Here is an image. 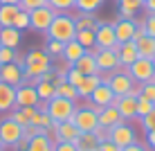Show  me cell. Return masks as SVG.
I'll use <instances>...</instances> for the list:
<instances>
[{
	"label": "cell",
	"instance_id": "50",
	"mask_svg": "<svg viewBox=\"0 0 155 151\" xmlns=\"http://www.w3.org/2000/svg\"><path fill=\"white\" fill-rule=\"evenodd\" d=\"M128 95H130V97H135V99H137V97H140L142 95V84H133V88H130V93H128Z\"/></svg>",
	"mask_w": 155,
	"mask_h": 151
},
{
	"label": "cell",
	"instance_id": "11",
	"mask_svg": "<svg viewBox=\"0 0 155 151\" xmlns=\"http://www.w3.org/2000/svg\"><path fill=\"white\" fill-rule=\"evenodd\" d=\"M47 133L54 138V142H74L81 131H79V129L72 124V120H70V122H58V124L54 122Z\"/></svg>",
	"mask_w": 155,
	"mask_h": 151
},
{
	"label": "cell",
	"instance_id": "41",
	"mask_svg": "<svg viewBox=\"0 0 155 151\" xmlns=\"http://www.w3.org/2000/svg\"><path fill=\"white\" fill-rule=\"evenodd\" d=\"M45 5H47V0H20L18 7L23 9V12H34V9L45 7Z\"/></svg>",
	"mask_w": 155,
	"mask_h": 151
},
{
	"label": "cell",
	"instance_id": "13",
	"mask_svg": "<svg viewBox=\"0 0 155 151\" xmlns=\"http://www.w3.org/2000/svg\"><path fill=\"white\" fill-rule=\"evenodd\" d=\"M113 106L119 111L121 120L124 122H130V120H137V99L130 95H121V97H115Z\"/></svg>",
	"mask_w": 155,
	"mask_h": 151
},
{
	"label": "cell",
	"instance_id": "5",
	"mask_svg": "<svg viewBox=\"0 0 155 151\" xmlns=\"http://www.w3.org/2000/svg\"><path fill=\"white\" fill-rule=\"evenodd\" d=\"M54 16H56V12L50 7V5H45V7H38V9H34V12H29V29L38 32V34H45V32L50 29Z\"/></svg>",
	"mask_w": 155,
	"mask_h": 151
},
{
	"label": "cell",
	"instance_id": "21",
	"mask_svg": "<svg viewBox=\"0 0 155 151\" xmlns=\"http://www.w3.org/2000/svg\"><path fill=\"white\" fill-rule=\"evenodd\" d=\"M72 66L77 68L79 72H83V74H97V72H99L97 61H94V54H92V52H85L81 59H77V61L72 63Z\"/></svg>",
	"mask_w": 155,
	"mask_h": 151
},
{
	"label": "cell",
	"instance_id": "10",
	"mask_svg": "<svg viewBox=\"0 0 155 151\" xmlns=\"http://www.w3.org/2000/svg\"><path fill=\"white\" fill-rule=\"evenodd\" d=\"M133 84H135V79L128 74V70L124 68V70H115L113 74H110V81H108V86L113 88V93L117 95V97H121V95H128L130 93V88H133Z\"/></svg>",
	"mask_w": 155,
	"mask_h": 151
},
{
	"label": "cell",
	"instance_id": "39",
	"mask_svg": "<svg viewBox=\"0 0 155 151\" xmlns=\"http://www.w3.org/2000/svg\"><path fill=\"white\" fill-rule=\"evenodd\" d=\"M9 117H12L16 124H20L23 129L27 126V124H31V122H29V117L25 115V111H23V108H14V111H9Z\"/></svg>",
	"mask_w": 155,
	"mask_h": 151
},
{
	"label": "cell",
	"instance_id": "35",
	"mask_svg": "<svg viewBox=\"0 0 155 151\" xmlns=\"http://www.w3.org/2000/svg\"><path fill=\"white\" fill-rule=\"evenodd\" d=\"M153 108H155L153 101L144 99V97H137V120H140V117H144V115H148Z\"/></svg>",
	"mask_w": 155,
	"mask_h": 151
},
{
	"label": "cell",
	"instance_id": "24",
	"mask_svg": "<svg viewBox=\"0 0 155 151\" xmlns=\"http://www.w3.org/2000/svg\"><path fill=\"white\" fill-rule=\"evenodd\" d=\"M0 43H2L5 47L16 50V47L20 45V32L16 27H0Z\"/></svg>",
	"mask_w": 155,
	"mask_h": 151
},
{
	"label": "cell",
	"instance_id": "34",
	"mask_svg": "<svg viewBox=\"0 0 155 151\" xmlns=\"http://www.w3.org/2000/svg\"><path fill=\"white\" fill-rule=\"evenodd\" d=\"M63 47H65V43H61V41H54V39H47L45 52H47L50 57H61V54H63Z\"/></svg>",
	"mask_w": 155,
	"mask_h": 151
},
{
	"label": "cell",
	"instance_id": "23",
	"mask_svg": "<svg viewBox=\"0 0 155 151\" xmlns=\"http://www.w3.org/2000/svg\"><path fill=\"white\" fill-rule=\"evenodd\" d=\"M77 151H97L99 149V140L94 133H79V138L74 140Z\"/></svg>",
	"mask_w": 155,
	"mask_h": 151
},
{
	"label": "cell",
	"instance_id": "54",
	"mask_svg": "<svg viewBox=\"0 0 155 151\" xmlns=\"http://www.w3.org/2000/svg\"><path fill=\"white\" fill-rule=\"evenodd\" d=\"M151 61H153V68H155V57H153V59H151Z\"/></svg>",
	"mask_w": 155,
	"mask_h": 151
},
{
	"label": "cell",
	"instance_id": "31",
	"mask_svg": "<svg viewBox=\"0 0 155 151\" xmlns=\"http://www.w3.org/2000/svg\"><path fill=\"white\" fill-rule=\"evenodd\" d=\"M104 5V0H74V9L81 14H94Z\"/></svg>",
	"mask_w": 155,
	"mask_h": 151
},
{
	"label": "cell",
	"instance_id": "15",
	"mask_svg": "<svg viewBox=\"0 0 155 151\" xmlns=\"http://www.w3.org/2000/svg\"><path fill=\"white\" fill-rule=\"evenodd\" d=\"M115 52H117V57H119V66H121V68H128L130 63H135L137 59H140V52H137V45H135V41L117 43Z\"/></svg>",
	"mask_w": 155,
	"mask_h": 151
},
{
	"label": "cell",
	"instance_id": "1",
	"mask_svg": "<svg viewBox=\"0 0 155 151\" xmlns=\"http://www.w3.org/2000/svg\"><path fill=\"white\" fill-rule=\"evenodd\" d=\"M47 39H54L61 43H70L77 36V23H74V16L70 14H56L54 20H52L50 29L45 32Z\"/></svg>",
	"mask_w": 155,
	"mask_h": 151
},
{
	"label": "cell",
	"instance_id": "51",
	"mask_svg": "<svg viewBox=\"0 0 155 151\" xmlns=\"http://www.w3.org/2000/svg\"><path fill=\"white\" fill-rule=\"evenodd\" d=\"M142 9H146V14H155V0H144Z\"/></svg>",
	"mask_w": 155,
	"mask_h": 151
},
{
	"label": "cell",
	"instance_id": "43",
	"mask_svg": "<svg viewBox=\"0 0 155 151\" xmlns=\"http://www.w3.org/2000/svg\"><path fill=\"white\" fill-rule=\"evenodd\" d=\"M140 97H144V99H148V101H153L155 104V84H142V95Z\"/></svg>",
	"mask_w": 155,
	"mask_h": 151
},
{
	"label": "cell",
	"instance_id": "52",
	"mask_svg": "<svg viewBox=\"0 0 155 151\" xmlns=\"http://www.w3.org/2000/svg\"><path fill=\"white\" fill-rule=\"evenodd\" d=\"M20 0H0V5H18Z\"/></svg>",
	"mask_w": 155,
	"mask_h": 151
},
{
	"label": "cell",
	"instance_id": "53",
	"mask_svg": "<svg viewBox=\"0 0 155 151\" xmlns=\"http://www.w3.org/2000/svg\"><path fill=\"white\" fill-rule=\"evenodd\" d=\"M5 149H7V147H5V144H2V142H0V151H5Z\"/></svg>",
	"mask_w": 155,
	"mask_h": 151
},
{
	"label": "cell",
	"instance_id": "44",
	"mask_svg": "<svg viewBox=\"0 0 155 151\" xmlns=\"http://www.w3.org/2000/svg\"><path fill=\"white\" fill-rule=\"evenodd\" d=\"M144 27H146V34L155 39V14H148L144 18Z\"/></svg>",
	"mask_w": 155,
	"mask_h": 151
},
{
	"label": "cell",
	"instance_id": "8",
	"mask_svg": "<svg viewBox=\"0 0 155 151\" xmlns=\"http://www.w3.org/2000/svg\"><path fill=\"white\" fill-rule=\"evenodd\" d=\"M126 70H128V74H130L137 84H148L153 79V74H155L153 61H151V59H142V57L137 59L135 63H130Z\"/></svg>",
	"mask_w": 155,
	"mask_h": 151
},
{
	"label": "cell",
	"instance_id": "12",
	"mask_svg": "<svg viewBox=\"0 0 155 151\" xmlns=\"http://www.w3.org/2000/svg\"><path fill=\"white\" fill-rule=\"evenodd\" d=\"M41 99H38V93H36V86H29V84H20L16 88V108H25V106H36L38 108Z\"/></svg>",
	"mask_w": 155,
	"mask_h": 151
},
{
	"label": "cell",
	"instance_id": "4",
	"mask_svg": "<svg viewBox=\"0 0 155 151\" xmlns=\"http://www.w3.org/2000/svg\"><path fill=\"white\" fill-rule=\"evenodd\" d=\"M108 140L113 144H117L119 149H124V147H130V144L137 142V131L128 122H119L117 126L108 129Z\"/></svg>",
	"mask_w": 155,
	"mask_h": 151
},
{
	"label": "cell",
	"instance_id": "19",
	"mask_svg": "<svg viewBox=\"0 0 155 151\" xmlns=\"http://www.w3.org/2000/svg\"><path fill=\"white\" fill-rule=\"evenodd\" d=\"M97 113H99V126H104V129H113L119 122H124V120H121V115H119V111H117L115 106L97 108Z\"/></svg>",
	"mask_w": 155,
	"mask_h": 151
},
{
	"label": "cell",
	"instance_id": "27",
	"mask_svg": "<svg viewBox=\"0 0 155 151\" xmlns=\"http://www.w3.org/2000/svg\"><path fill=\"white\" fill-rule=\"evenodd\" d=\"M101 84V79H99V74H85L83 77V81L81 86H79V97H83V99H88L90 95H92V90L97 88V86Z\"/></svg>",
	"mask_w": 155,
	"mask_h": 151
},
{
	"label": "cell",
	"instance_id": "33",
	"mask_svg": "<svg viewBox=\"0 0 155 151\" xmlns=\"http://www.w3.org/2000/svg\"><path fill=\"white\" fill-rule=\"evenodd\" d=\"M47 5L56 14H70V9H74V0H47Z\"/></svg>",
	"mask_w": 155,
	"mask_h": 151
},
{
	"label": "cell",
	"instance_id": "17",
	"mask_svg": "<svg viewBox=\"0 0 155 151\" xmlns=\"http://www.w3.org/2000/svg\"><path fill=\"white\" fill-rule=\"evenodd\" d=\"M113 27H115L117 43H126V41H133V34H135V27H137V20L119 18L117 23H113Z\"/></svg>",
	"mask_w": 155,
	"mask_h": 151
},
{
	"label": "cell",
	"instance_id": "55",
	"mask_svg": "<svg viewBox=\"0 0 155 151\" xmlns=\"http://www.w3.org/2000/svg\"><path fill=\"white\" fill-rule=\"evenodd\" d=\"M0 47H2V43H0Z\"/></svg>",
	"mask_w": 155,
	"mask_h": 151
},
{
	"label": "cell",
	"instance_id": "14",
	"mask_svg": "<svg viewBox=\"0 0 155 151\" xmlns=\"http://www.w3.org/2000/svg\"><path fill=\"white\" fill-rule=\"evenodd\" d=\"M115 93H113V88H110L108 84H99L97 88L92 90V95L88 97L90 99V104L94 106V108H106V106H113V101H115Z\"/></svg>",
	"mask_w": 155,
	"mask_h": 151
},
{
	"label": "cell",
	"instance_id": "37",
	"mask_svg": "<svg viewBox=\"0 0 155 151\" xmlns=\"http://www.w3.org/2000/svg\"><path fill=\"white\" fill-rule=\"evenodd\" d=\"M14 27L18 29V32L29 29V12H23V9H20L18 16H16V20H14Z\"/></svg>",
	"mask_w": 155,
	"mask_h": 151
},
{
	"label": "cell",
	"instance_id": "26",
	"mask_svg": "<svg viewBox=\"0 0 155 151\" xmlns=\"http://www.w3.org/2000/svg\"><path fill=\"white\" fill-rule=\"evenodd\" d=\"M135 45H137V52H140L142 59H153L155 57V39H153V36L144 34L142 39L135 41Z\"/></svg>",
	"mask_w": 155,
	"mask_h": 151
},
{
	"label": "cell",
	"instance_id": "2",
	"mask_svg": "<svg viewBox=\"0 0 155 151\" xmlns=\"http://www.w3.org/2000/svg\"><path fill=\"white\" fill-rule=\"evenodd\" d=\"M74 111H77V101L63 99V97H52L50 101H45V113L52 117V122H70Z\"/></svg>",
	"mask_w": 155,
	"mask_h": 151
},
{
	"label": "cell",
	"instance_id": "28",
	"mask_svg": "<svg viewBox=\"0 0 155 151\" xmlns=\"http://www.w3.org/2000/svg\"><path fill=\"white\" fill-rule=\"evenodd\" d=\"M74 23H77V29H94L99 25V18L94 14H81L74 16Z\"/></svg>",
	"mask_w": 155,
	"mask_h": 151
},
{
	"label": "cell",
	"instance_id": "38",
	"mask_svg": "<svg viewBox=\"0 0 155 151\" xmlns=\"http://www.w3.org/2000/svg\"><path fill=\"white\" fill-rule=\"evenodd\" d=\"M83 77H85V74H83V72H79V70L72 66L70 70H68V74H65V81L79 88V86H81V81H83Z\"/></svg>",
	"mask_w": 155,
	"mask_h": 151
},
{
	"label": "cell",
	"instance_id": "3",
	"mask_svg": "<svg viewBox=\"0 0 155 151\" xmlns=\"http://www.w3.org/2000/svg\"><path fill=\"white\" fill-rule=\"evenodd\" d=\"M72 124L81 133H94L99 129V113H97V108H94L92 104L83 106V108L77 106V111H74V115H72Z\"/></svg>",
	"mask_w": 155,
	"mask_h": 151
},
{
	"label": "cell",
	"instance_id": "20",
	"mask_svg": "<svg viewBox=\"0 0 155 151\" xmlns=\"http://www.w3.org/2000/svg\"><path fill=\"white\" fill-rule=\"evenodd\" d=\"M54 138L50 133H41V136L31 138L27 144V151H54Z\"/></svg>",
	"mask_w": 155,
	"mask_h": 151
},
{
	"label": "cell",
	"instance_id": "49",
	"mask_svg": "<svg viewBox=\"0 0 155 151\" xmlns=\"http://www.w3.org/2000/svg\"><path fill=\"white\" fill-rule=\"evenodd\" d=\"M94 136H97V140H99V142H104V140H108V129L99 126L97 131H94Z\"/></svg>",
	"mask_w": 155,
	"mask_h": 151
},
{
	"label": "cell",
	"instance_id": "32",
	"mask_svg": "<svg viewBox=\"0 0 155 151\" xmlns=\"http://www.w3.org/2000/svg\"><path fill=\"white\" fill-rule=\"evenodd\" d=\"M74 41H79L85 50H92L97 43H94V29H77V36H74Z\"/></svg>",
	"mask_w": 155,
	"mask_h": 151
},
{
	"label": "cell",
	"instance_id": "48",
	"mask_svg": "<svg viewBox=\"0 0 155 151\" xmlns=\"http://www.w3.org/2000/svg\"><path fill=\"white\" fill-rule=\"evenodd\" d=\"M144 144H146L151 151H155V131H146V140H144Z\"/></svg>",
	"mask_w": 155,
	"mask_h": 151
},
{
	"label": "cell",
	"instance_id": "40",
	"mask_svg": "<svg viewBox=\"0 0 155 151\" xmlns=\"http://www.w3.org/2000/svg\"><path fill=\"white\" fill-rule=\"evenodd\" d=\"M140 126H142L144 133H146V131H155V108L148 113V115L140 117Z\"/></svg>",
	"mask_w": 155,
	"mask_h": 151
},
{
	"label": "cell",
	"instance_id": "46",
	"mask_svg": "<svg viewBox=\"0 0 155 151\" xmlns=\"http://www.w3.org/2000/svg\"><path fill=\"white\" fill-rule=\"evenodd\" d=\"M54 151H77V147H74V142H56Z\"/></svg>",
	"mask_w": 155,
	"mask_h": 151
},
{
	"label": "cell",
	"instance_id": "29",
	"mask_svg": "<svg viewBox=\"0 0 155 151\" xmlns=\"http://www.w3.org/2000/svg\"><path fill=\"white\" fill-rule=\"evenodd\" d=\"M36 93H38V99L41 101H50L52 97H56V86L52 81H41L36 84Z\"/></svg>",
	"mask_w": 155,
	"mask_h": 151
},
{
	"label": "cell",
	"instance_id": "30",
	"mask_svg": "<svg viewBox=\"0 0 155 151\" xmlns=\"http://www.w3.org/2000/svg\"><path fill=\"white\" fill-rule=\"evenodd\" d=\"M56 97H63V99L77 101V99H79V90H77V86L63 81V84H58V86H56Z\"/></svg>",
	"mask_w": 155,
	"mask_h": 151
},
{
	"label": "cell",
	"instance_id": "7",
	"mask_svg": "<svg viewBox=\"0 0 155 151\" xmlns=\"http://www.w3.org/2000/svg\"><path fill=\"white\" fill-rule=\"evenodd\" d=\"M20 138H23V126L20 124H16L9 115L5 120H0V142L5 147H16Z\"/></svg>",
	"mask_w": 155,
	"mask_h": 151
},
{
	"label": "cell",
	"instance_id": "18",
	"mask_svg": "<svg viewBox=\"0 0 155 151\" xmlns=\"http://www.w3.org/2000/svg\"><path fill=\"white\" fill-rule=\"evenodd\" d=\"M16 108V88L0 81V113H9Z\"/></svg>",
	"mask_w": 155,
	"mask_h": 151
},
{
	"label": "cell",
	"instance_id": "22",
	"mask_svg": "<svg viewBox=\"0 0 155 151\" xmlns=\"http://www.w3.org/2000/svg\"><path fill=\"white\" fill-rule=\"evenodd\" d=\"M85 52H88V50H85V47H83L79 41H70V43H65V47H63V54H61V59H65V61L72 66V63L77 61V59H81V57L85 54Z\"/></svg>",
	"mask_w": 155,
	"mask_h": 151
},
{
	"label": "cell",
	"instance_id": "9",
	"mask_svg": "<svg viewBox=\"0 0 155 151\" xmlns=\"http://www.w3.org/2000/svg\"><path fill=\"white\" fill-rule=\"evenodd\" d=\"M90 52L94 54L99 72H115V70L121 68L119 66V57H117L115 50H99V47H92Z\"/></svg>",
	"mask_w": 155,
	"mask_h": 151
},
{
	"label": "cell",
	"instance_id": "6",
	"mask_svg": "<svg viewBox=\"0 0 155 151\" xmlns=\"http://www.w3.org/2000/svg\"><path fill=\"white\" fill-rule=\"evenodd\" d=\"M94 43L99 50H115L117 47V36H115V27L113 23H104L99 20V25L94 27Z\"/></svg>",
	"mask_w": 155,
	"mask_h": 151
},
{
	"label": "cell",
	"instance_id": "36",
	"mask_svg": "<svg viewBox=\"0 0 155 151\" xmlns=\"http://www.w3.org/2000/svg\"><path fill=\"white\" fill-rule=\"evenodd\" d=\"M117 5H119V9H128V12L137 14L144 7V0H117Z\"/></svg>",
	"mask_w": 155,
	"mask_h": 151
},
{
	"label": "cell",
	"instance_id": "25",
	"mask_svg": "<svg viewBox=\"0 0 155 151\" xmlns=\"http://www.w3.org/2000/svg\"><path fill=\"white\" fill-rule=\"evenodd\" d=\"M18 12H20L18 5H0V27H14Z\"/></svg>",
	"mask_w": 155,
	"mask_h": 151
},
{
	"label": "cell",
	"instance_id": "47",
	"mask_svg": "<svg viewBox=\"0 0 155 151\" xmlns=\"http://www.w3.org/2000/svg\"><path fill=\"white\" fill-rule=\"evenodd\" d=\"M121 151H151V149H148V147H146L144 142H140V140H137L135 144H130V147H124Z\"/></svg>",
	"mask_w": 155,
	"mask_h": 151
},
{
	"label": "cell",
	"instance_id": "42",
	"mask_svg": "<svg viewBox=\"0 0 155 151\" xmlns=\"http://www.w3.org/2000/svg\"><path fill=\"white\" fill-rule=\"evenodd\" d=\"M16 54L18 52L16 50H12V47H0V66H5V63H14V59H16Z\"/></svg>",
	"mask_w": 155,
	"mask_h": 151
},
{
	"label": "cell",
	"instance_id": "16",
	"mask_svg": "<svg viewBox=\"0 0 155 151\" xmlns=\"http://www.w3.org/2000/svg\"><path fill=\"white\" fill-rule=\"evenodd\" d=\"M0 81L14 86V88H18L20 84H25L23 68L16 66V63H5V66H0Z\"/></svg>",
	"mask_w": 155,
	"mask_h": 151
},
{
	"label": "cell",
	"instance_id": "45",
	"mask_svg": "<svg viewBox=\"0 0 155 151\" xmlns=\"http://www.w3.org/2000/svg\"><path fill=\"white\" fill-rule=\"evenodd\" d=\"M97 151H121L117 144H113L110 140H104V142H99V149Z\"/></svg>",
	"mask_w": 155,
	"mask_h": 151
}]
</instances>
